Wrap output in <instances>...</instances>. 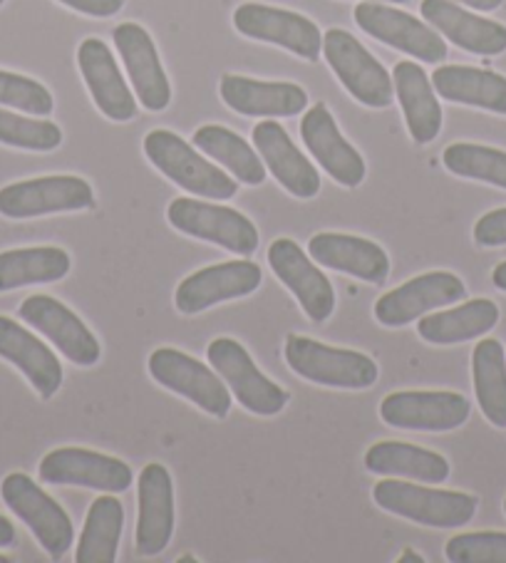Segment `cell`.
Returning a JSON list of instances; mask_svg holds the SVG:
<instances>
[{"mask_svg":"<svg viewBox=\"0 0 506 563\" xmlns=\"http://www.w3.org/2000/svg\"><path fill=\"white\" fill-rule=\"evenodd\" d=\"M464 296L466 288L460 276L450 271H432V274L415 276L391 294L380 296L375 303V320L385 328H405L425 313L452 306Z\"/></svg>","mask_w":506,"mask_h":563,"instance_id":"15","label":"cell"},{"mask_svg":"<svg viewBox=\"0 0 506 563\" xmlns=\"http://www.w3.org/2000/svg\"><path fill=\"white\" fill-rule=\"evenodd\" d=\"M6 507L21 519L51 559H63L73 549L75 527L67 511L23 472H11L0 484Z\"/></svg>","mask_w":506,"mask_h":563,"instance_id":"5","label":"cell"},{"mask_svg":"<svg viewBox=\"0 0 506 563\" xmlns=\"http://www.w3.org/2000/svg\"><path fill=\"white\" fill-rule=\"evenodd\" d=\"M6 3V0H0V5H3Z\"/></svg>","mask_w":506,"mask_h":563,"instance_id":"48","label":"cell"},{"mask_svg":"<svg viewBox=\"0 0 506 563\" xmlns=\"http://www.w3.org/2000/svg\"><path fill=\"white\" fill-rule=\"evenodd\" d=\"M253 144L274 179L296 199H314L320 191V174L314 162L296 147L276 120H264L253 128Z\"/></svg>","mask_w":506,"mask_h":563,"instance_id":"23","label":"cell"},{"mask_svg":"<svg viewBox=\"0 0 506 563\" xmlns=\"http://www.w3.org/2000/svg\"><path fill=\"white\" fill-rule=\"evenodd\" d=\"M460 3L474 8V11L492 13V11H496V8H499V5L504 3V0H460Z\"/></svg>","mask_w":506,"mask_h":563,"instance_id":"42","label":"cell"},{"mask_svg":"<svg viewBox=\"0 0 506 563\" xmlns=\"http://www.w3.org/2000/svg\"><path fill=\"white\" fill-rule=\"evenodd\" d=\"M474 241L484 249L506 246V209H494L474 223Z\"/></svg>","mask_w":506,"mask_h":563,"instance_id":"39","label":"cell"},{"mask_svg":"<svg viewBox=\"0 0 506 563\" xmlns=\"http://www.w3.org/2000/svg\"><path fill=\"white\" fill-rule=\"evenodd\" d=\"M474 395L482 415L494 427H506V351L494 338H484L472 353Z\"/></svg>","mask_w":506,"mask_h":563,"instance_id":"34","label":"cell"},{"mask_svg":"<svg viewBox=\"0 0 506 563\" xmlns=\"http://www.w3.org/2000/svg\"><path fill=\"white\" fill-rule=\"evenodd\" d=\"M70 254L57 246L3 251L0 254V294L37 284H55L70 274Z\"/></svg>","mask_w":506,"mask_h":563,"instance_id":"31","label":"cell"},{"mask_svg":"<svg viewBox=\"0 0 506 563\" xmlns=\"http://www.w3.org/2000/svg\"><path fill=\"white\" fill-rule=\"evenodd\" d=\"M138 504L134 549L140 556H160L167 551L174 533V482L164 464L150 462L140 472Z\"/></svg>","mask_w":506,"mask_h":563,"instance_id":"20","label":"cell"},{"mask_svg":"<svg viewBox=\"0 0 506 563\" xmlns=\"http://www.w3.org/2000/svg\"><path fill=\"white\" fill-rule=\"evenodd\" d=\"M432 87L442 100L506 114V77L499 73L470 65H442L432 73Z\"/></svg>","mask_w":506,"mask_h":563,"instance_id":"28","label":"cell"},{"mask_svg":"<svg viewBox=\"0 0 506 563\" xmlns=\"http://www.w3.org/2000/svg\"><path fill=\"white\" fill-rule=\"evenodd\" d=\"M373 499L383 511L432 529H460L474 519L480 499L466 492L432 489L403 479L375 484Z\"/></svg>","mask_w":506,"mask_h":563,"instance_id":"1","label":"cell"},{"mask_svg":"<svg viewBox=\"0 0 506 563\" xmlns=\"http://www.w3.org/2000/svg\"><path fill=\"white\" fill-rule=\"evenodd\" d=\"M167 221L184 236L207 241L241 256L256 254L261 241L258 229L246 213L211 201L189 197L174 199L167 209Z\"/></svg>","mask_w":506,"mask_h":563,"instance_id":"4","label":"cell"},{"mask_svg":"<svg viewBox=\"0 0 506 563\" xmlns=\"http://www.w3.org/2000/svg\"><path fill=\"white\" fill-rule=\"evenodd\" d=\"M0 357L13 363L43 400H51L63 387V365L57 355L31 330L0 316Z\"/></svg>","mask_w":506,"mask_h":563,"instance_id":"25","label":"cell"},{"mask_svg":"<svg viewBox=\"0 0 506 563\" xmlns=\"http://www.w3.org/2000/svg\"><path fill=\"white\" fill-rule=\"evenodd\" d=\"M492 284L499 288V290H504L506 294V261H502L499 266L494 268V274H492Z\"/></svg>","mask_w":506,"mask_h":563,"instance_id":"43","label":"cell"},{"mask_svg":"<svg viewBox=\"0 0 506 563\" xmlns=\"http://www.w3.org/2000/svg\"><path fill=\"white\" fill-rule=\"evenodd\" d=\"M261 284H264V271L249 258L213 264L182 280L174 294V306L184 316H197L227 300L246 298Z\"/></svg>","mask_w":506,"mask_h":563,"instance_id":"13","label":"cell"},{"mask_svg":"<svg viewBox=\"0 0 506 563\" xmlns=\"http://www.w3.org/2000/svg\"><path fill=\"white\" fill-rule=\"evenodd\" d=\"M442 164L462 179H474L506 189V152L484 144L457 142L442 154Z\"/></svg>","mask_w":506,"mask_h":563,"instance_id":"35","label":"cell"},{"mask_svg":"<svg viewBox=\"0 0 506 563\" xmlns=\"http://www.w3.org/2000/svg\"><path fill=\"white\" fill-rule=\"evenodd\" d=\"M308 256L323 268L373 286H383L391 276V256L383 246L363 236L323 231L308 241Z\"/></svg>","mask_w":506,"mask_h":563,"instance_id":"22","label":"cell"},{"mask_svg":"<svg viewBox=\"0 0 506 563\" xmlns=\"http://www.w3.org/2000/svg\"><path fill=\"white\" fill-rule=\"evenodd\" d=\"M150 375L167 390L197 405L217 420H223L231 410V390L213 367H207L189 353L177 347H160L150 355Z\"/></svg>","mask_w":506,"mask_h":563,"instance_id":"8","label":"cell"},{"mask_svg":"<svg viewBox=\"0 0 506 563\" xmlns=\"http://www.w3.org/2000/svg\"><path fill=\"white\" fill-rule=\"evenodd\" d=\"M18 316L37 333H43L73 365L92 367L100 363L102 347L95 333L57 298L35 294L23 300Z\"/></svg>","mask_w":506,"mask_h":563,"instance_id":"14","label":"cell"},{"mask_svg":"<svg viewBox=\"0 0 506 563\" xmlns=\"http://www.w3.org/2000/svg\"><path fill=\"white\" fill-rule=\"evenodd\" d=\"M8 561H11V559H8V556H0V563H8Z\"/></svg>","mask_w":506,"mask_h":563,"instance_id":"45","label":"cell"},{"mask_svg":"<svg viewBox=\"0 0 506 563\" xmlns=\"http://www.w3.org/2000/svg\"><path fill=\"white\" fill-rule=\"evenodd\" d=\"M233 27L251 41L284 47L304 60L316 63L323 51V33L310 18L264 3H243L233 11Z\"/></svg>","mask_w":506,"mask_h":563,"instance_id":"12","label":"cell"},{"mask_svg":"<svg viewBox=\"0 0 506 563\" xmlns=\"http://www.w3.org/2000/svg\"><path fill=\"white\" fill-rule=\"evenodd\" d=\"M112 37L117 53H120L127 67V75L132 80L134 95H138L144 110H167L172 102V85L167 73H164L152 35L138 23H122L114 27Z\"/></svg>","mask_w":506,"mask_h":563,"instance_id":"18","label":"cell"},{"mask_svg":"<svg viewBox=\"0 0 506 563\" xmlns=\"http://www.w3.org/2000/svg\"><path fill=\"white\" fill-rule=\"evenodd\" d=\"M470 415V400L450 390H400L380 402L383 422L407 432H452Z\"/></svg>","mask_w":506,"mask_h":563,"instance_id":"11","label":"cell"},{"mask_svg":"<svg viewBox=\"0 0 506 563\" xmlns=\"http://www.w3.org/2000/svg\"><path fill=\"white\" fill-rule=\"evenodd\" d=\"M15 543V527L13 521L0 514V549H11Z\"/></svg>","mask_w":506,"mask_h":563,"instance_id":"41","label":"cell"},{"mask_svg":"<svg viewBox=\"0 0 506 563\" xmlns=\"http://www.w3.org/2000/svg\"><path fill=\"white\" fill-rule=\"evenodd\" d=\"M355 23L363 33L385 43L422 63H442L447 57V43L430 25L417 21L410 13L383 3L355 5Z\"/></svg>","mask_w":506,"mask_h":563,"instance_id":"16","label":"cell"},{"mask_svg":"<svg viewBox=\"0 0 506 563\" xmlns=\"http://www.w3.org/2000/svg\"><path fill=\"white\" fill-rule=\"evenodd\" d=\"M57 3H63L67 8H73V11L90 18H110L122 11L124 0H57Z\"/></svg>","mask_w":506,"mask_h":563,"instance_id":"40","label":"cell"},{"mask_svg":"<svg viewBox=\"0 0 506 563\" xmlns=\"http://www.w3.org/2000/svg\"><path fill=\"white\" fill-rule=\"evenodd\" d=\"M300 137L314 159L330 174V179L345 189L363 184L367 167L360 152L340 134L338 124L323 102L310 107L300 120Z\"/></svg>","mask_w":506,"mask_h":563,"instance_id":"19","label":"cell"},{"mask_svg":"<svg viewBox=\"0 0 506 563\" xmlns=\"http://www.w3.org/2000/svg\"><path fill=\"white\" fill-rule=\"evenodd\" d=\"M194 147L217 159L221 167L233 174V179L249 184V187H261L268 177L264 159L253 152L251 144L221 124H204L194 132Z\"/></svg>","mask_w":506,"mask_h":563,"instance_id":"33","label":"cell"},{"mask_svg":"<svg viewBox=\"0 0 506 563\" xmlns=\"http://www.w3.org/2000/svg\"><path fill=\"white\" fill-rule=\"evenodd\" d=\"M444 556L452 563H506L504 531L457 533L444 547Z\"/></svg>","mask_w":506,"mask_h":563,"instance_id":"37","label":"cell"},{"mask_svg":"<svg viewBox=\"0 0 506 563\" xmlns=\"http://www.w3.org/2000/svg\"><path fill=\"white\" fill-rule=\"evenodd\" d=\"M496 323H499V306L490 298H474L452 310L422 316L417 333L432 345H460L490 333Z\"/></svg>","mask_w":506,"mask_h":563,"instance_id":"30","label":"cell"},{"mask_svg":"<svg viewBox=\"0 0 506 563\" xmlns=\"http://www.w3.org/2000/svg\"><path fill=\"white\" fill-rule=\"evenodd\" d=\"M0 144L28 152H53L63 144V130L51 120L21 118L0 110Z\"/></svg>","mask_w":506,"mask_h":563,"instance_id":"36","label":"cell"},{"mask_svg":"<svg viewBox=\"0 0 506 563\" xmlns=\"http://www.w3.org/2000/svg\"><path fill=\"white\" fill-rule=\"evenodd\" d=\"M124 529V507L114 494H102L90 504L75 549L77 563H114Z\"/></svg>","mask_w":506,"mask_h":563,"instance_id":"32","label":"cell"},{"mask_svg":"<svg viewBox=\"0 0 506 563\" xmlns=\"http://www.w3.org/2000/svg\"><path fill=\"white\" fill-rule=\"evenodd\" d=\"M144 154L164 177L177 184L184 191L197 194L204 199L227 201L239 191V181L227 172L213 167V162L204 159L194 152L187 140L169 130H154L144 137Z\"/></svg>","mask_w":506,"mask_h":563,"instance_id":"3","label":"cell"},{"mask_svg":"<svg viewBox=\"0 0 506 563\" xmlns=\"http://www.w3.org/2000/svg\"><path fill=\"white\" fill-rule=\"evenodd\" d=\"M393 3H407V0H393Z\"/></svg>","mask_w":506,"mask_h":563,"instance_id":"46","label":"cell"},{"mask_svg":"<svg viewBox=\"0 0 506 563\" xmlns=\"http://www.w3.org/2000/svg\"><path fill=\"white\" fill-rule=\"evenodd\" d=\"M504 511H506V499H504Z\"/></svg>","mask_w":506,"mask_h":563,"instance_id":"47","label":"cell"},{"mask_svg":"<svg viewBox=\"0 0 506 563\" xmlns=\"http://www.w3.org/2000/svg\"><path fill=\"white\" fill-rule=\"evenodd\" d=\"M420 13L435 31L466 53L492 57L506 51V25L464 11L452 0H422Z\"/></svg>","mask_w":506,"mask_h":563,"instance_id":"26","label":"cell"},{"mask_svg":"<svg viewBox=\"0 0 506 563\" xmlns=\"http://www.w3.org/2000/svg\"><path fill=\"white\" fill-rule=\"evenodd\" d=\"M207 357L243 410L261 417H274L286 410L290 395L258 371L251 353L239 341L217 338L209 343Z\"/></svg>","mask_w":506,"mask_h":563,"instance_id":"7","label":"cell"},{"mask_svg":"<svg viewBox=\"0 0 506 563\" xmlns=\"http://www.w3.org/2000/svg\"><path fill=\"white\" fill-rule=\"evenodd\" d=\"M268 266L304 308L314 323H326L336 310V290L328 276L320 271L296 241L276 239L268 246Z\"/></svg>","mask_w":506,"mask_h":563,"instance_id":"17","label":"cell"},{"mask_svg":"<svg viewBox=\"0 0 506 563\" xmlns=\"http://www.w3.org/2000/svg\"><path fill=\"white\" fill-rule=\"evenodd\" d=\"M0 104L45 118V114L53 112L55 100L51 90L33 80V77L0 70Z\"/></svg>","mask_w":506,"mask_h":563,"instance_id":"38","label":"cell"},{"mask_svg":"<svg viewBox=\"0 0 506 563\" xmlns=\"http://www.w3.org/2000/svg\"><path fill=\"white\" fill-rule=\"evenodd\" d=\"M41 482L53 487H85L95 492L122 494L130 492L134 474L130 464L110 454L85 450V446H61L41 460Z\"/></svg>","mask_w":506,"mask_h":563,"instance_id":"10","label":"cell"},{"mask_svg":"<svg viewBox=\"0 0 506 563\" xmlns=\"http://www.w3.org/2000/svg\"><path fill=\"white\" fill-rule=\"evenodd\" d=\"M367 472L380 477H405L422 484H444L450 479V462L425 446L383 440L365 452Z\"/></svg>","mask_w":506,"mask_h":563,"instance_id":"29","label":"cell"},{"mask_svg":"<svg viewBox=\"0 0 506 563\" xmlns=\"http://www.w3.org/2000/svg\"><path fill=\"white\" fill-rule=\"evenodd\" d=\"M410 561H415V563H425V559L420 556V553H415L413 549H405L403 556L397 559V563H410Z\"/></svg>","mask_w":506,"mask_h":563,"instance_id":"44","label":"cell"},{"mask_svg":"<svg viewBox=\"0 0 506 563\" xmlns=\"http://www.w3.org/2000/svg\"><path fill=\"white\" fill-rule=\"evenodd\" d=\"M284 353L290 371L314 385L338 387V390H367L380 377V367L370 355L310 341L304 335L290 333Z\"/></svg>","mask_w":506,"mask_h":563,"instance_id":"2","label":"cell"},{"mask_svg":"<svg viewBox=\"0 0 506 563\" xmlns=\"http://www.w3.org/2000/svg\"><path fill=\"white\" fill-rule=\"evenodd\" d=\"M221 100L243 118H294L308 107V92L294 82H264L243 75H223Z\"/></svg>","mask_w":506,"mask_h":563,"instance_id":"24","label":"cell"},{"mask_svg":"<svg viewBox=\"0 0 506 563\" xmlns=\"http://www.w3.org/2000/svg\"><path fill=\"white\" fill-rule=\"evenodd\" d=\"M323 55L336 73L340 85L355 97L360 104L385 110L393 104V75L383 63L370 55L367 47L343 27H330L323 35Z\"/></svg>","mask_w":506,"mask_h":563,"instance_id":"6","label":"cell"},{"mask_svg":"<svg viewBox=\"0 0 506 563\" xmlns=\"http://www.w3.org/2000/svg\"><path fill=\"white\" fill-rule=\"evenodd\" d=\"M77 67L92 100L107 120L130 122L138 118V100L117 67L110 45L100 37H85L77 47Z\"/></svg>","mask_w":506,"mask_h":563,"instance_id":"21","label":"cell"},{"mask_svg":"<svg viewBox=\"0 0 506 563\" xmlns=\"http://www.w3.org/2000/svg\"><path fill=\"white\" fill-rule=\"evenodd\" d=\"M95 207L90 181L75 174H53L8 184L0 189V213L6 219H35L47 213H67Z\"/></svg>","mask_w":506,"mask_h":563,"instance_id":"9","label":"cell"},{"mask_svg":"<svg viewBox=\"0 0 506 563\" xmlns=\"http://www.w3.org/2000/svg\"><path fill=\"white\" fill-rule=\"evenodd\" d=\"M395 97L403 107L407 130L417 144H430L442 130V107L437 100L432 80L420 65L403 60L393 70Z\"/></svg>","mask_w":506,"mask_h":563,"instance_id":"27","label":"cell"}]
</instances>
